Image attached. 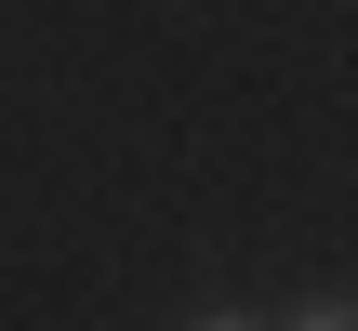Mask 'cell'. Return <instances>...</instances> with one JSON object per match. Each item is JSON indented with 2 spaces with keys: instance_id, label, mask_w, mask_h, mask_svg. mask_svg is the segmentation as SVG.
Returning a JSON list of instances; mask_svg holds the SVG:
<instances>
[{
  "instance_id": "1",
  "label": "cell",
  "mask_w": 358,
  "mask_h": 331,
  "mask_svg": "<svg viewBox=\"0 0 358 331\" xmlns=\"http://www.w3.org/2000/svg\"><path fill=\"white\" fill-rule=\"evenodd\" d=\"M279 331H358V292H306V305H292Z\"/></svg>"
},
{
  "instance_id": "2",
  "label": "cell",
  "mask_w": 358,
  "mask_h": 331,
  "mask_svg": "<svg viewBox=\"0 0 358 331\" xmlns=\"http://www.w3.org/2000/svg\"><path fill=\"white\" fill-rule=\"evenodd\" d=\"M186 331H266V318H239V305H199V318H186Z\"/></svg>"
}]
</instances>
